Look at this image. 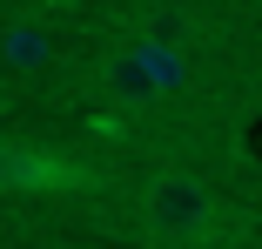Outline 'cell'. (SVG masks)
<instances>
[{
    "label": "cell",
    "mask_w": 262,
    "mask_h": 249,
    "mask_svg": "<svg viewBox=\"0 0 262 249\" xmlns=\"http://www.w3.org/2000/svg\"><path fill=\"white\" fill-rule=\"evenodd\" d=\"M0 61H14V68H40V61H47V40L27 34V27H14L7 40H0Z\"/></svg>",
    "instance_id": "5"
},
{
    "label": "cell",
    "mask_w": 262,
    "mask_h": 249,
    "mask_svg": "<svg viewBox=\"0 0 262 249\" xmlns=\"http://www.w3.org/2000/svg\"><path fill=\"white\" fill-rule=\"evenodd\" d=\"M94 175L47 155V148H27V141H0V189L14 195H61V189H88Z\"/></svg>",
    "instance_id": "2"
},
{
    "label": "cell",
    "mask_w": 262,
    "mask_h": 249,
    "mask_svg": "<svg viewBox=\"0 0 262 249\" xmlns=\"http://www.w3.org/2000/svg\"><path fill=\"white\" fill-rule=\"evenodd\" d=\"M108 88L121 94V101H155V94H162V81H155V74L141 68V54H135V47H121V54H115V68H108Z\"/></svg>",
    "instance_id": "4"
},
{
    "label": "cell",
    "mask_w": 262,
    "mask_h": 249,
    "mask_svg": "<svg viewBox=\"0 0 262 249\" xmlns=\"http://www.w3.org/2000/svg\"><path fill=\"white\" fill-rule=\"evenodd\" d=\"M135 54H141V68H148L155 81H162V94L188 81V61H182V47H175V40H155V34H141V40H135Z\"/></svg>",
    "instance_id": "3"
},
{
    "label": "cell",
    "mask_w": 262,
    "mask_h": 249,
    "mask_svg": "<svg viewBox=\"0 0 262 249\" xmlns=\"http://www.w3.org/2000/svg\"><path fill=\"white\" fill-rule=\"evenodd\" d=\"M141 229L155 242H215L222 236V202H215V189H208L202 175H155L148 195H141Z\"/></svg>",
    "instance_id": "1"
}]
</instances>
